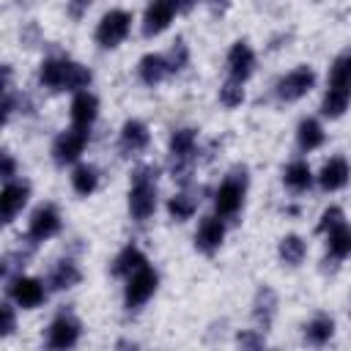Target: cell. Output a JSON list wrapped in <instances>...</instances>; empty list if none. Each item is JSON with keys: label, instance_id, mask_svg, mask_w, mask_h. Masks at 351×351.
<instances>
[{"label": "cell", "instance_id": "obj_31", "mask_svg": "<svg viewBox=\"0 0 351 351\" xmlns=\"http://www.w3.org/2000/svg\"><path fill=\"white\" fill-rule=\"evenodd\" d=\"M244 82H239V80H228L222 88H219V101L225 104V107H239L241 101H244V88H241Z\"/></svg>", "mask_w": 351, "mask_h": 351}, {"label": "cell", "instance_id": "obj_33", "mask_svg": "<svg viewBox=\"0 0 351 351\" xmlns=\"http://www.w3.org/2000/svg\"><path fill=\"white\" fill-rule=\"evenodd\" d=\"M14 329H16V313H14V304H11V302H3V304H0V337L14 335Z\"/></svg>", "mask_w": 351, "mask_h": 351}, {"label": "cell", "instance_id": "obj_8", "mask_svg": "<svg viewBox=\"0 0 351 351\" xmlns=\"http://www.w3.org/2000/svg\"><path fill=\"white\" fill-rule=\"evenodd\" d=\"M195 148H197V132L184 126V129H176L170 134V159H173V173H186V167L192 165L195 159Z\"/></svg>", "mask_w": 351, "mask_h": 351}, {"label": "cell", "instance_id": "obj_27", "mask_svg": "<svg viewBox=\"0 0 351 351\" xmlns=\"http://www.w3.org/2000/svg\"><path fill=\"white\" fill-rule=\"evenodd\" d=\"M277 252H280V261H282V263H288V266H299V263L304 261L307 244H304V239H302V236L288 233V236H282V239H280Z\"/></svg>", "mask_w": 351, "mask_h": 351}, {"label": "cell", "instance_id": "obj_17", "mask_svg": "<svg viewBox=\"0 0 351 351\" xmlns=\"http://www.w3.org/2000/svg\"><path fill=\"white\" fill-rule=\"evenodd\" d=\"M69 63L71 60H63V58H44L38 66V82L49 90H66Z\"/></svg>", "mask_w": 351, "mask_h": 351}, {"label": "cell", "instance_id": "obj_21", "mask_svg": "<svg viewBox=\"0 0 351 351\" xmlns=\"http://www.w3.org/2000/svg\"><path fill=\"white\" fill-rule=\"evenodd\" d=\"M274 307H277V296L269 285H261L258 288V296H255V304H252V318L258 324L261 332H266L271 326V318H274Z\"/></svg>", "mask_w": 351, "mask_h": 351}, {"label": "cell", "instance_id": "obj_4", "mask_svg": "<svg viewBox=\"0 0 351 351\" xmlns=\"http://www.w3.org/2000/svg\"><path fill=\"white\" fill-rule=\"evenodd\" d=\"M244 189H247V176L244 170H233L222 184L219 189L214 192V211L217 217H236L241 203H244Z\"/></svg>", "mask_w": 351, "mask_h": 351}, {"label": "cell", "instance_id": "obj_15", "mask_svg": "<svg viewBox=\"0 0 351 351\" xmlns=\"http://www.w3.org/2000/svg\"><path fill=\"white\" fill-rule=\"evenodd\" d=\"M255 69V52L247 41H236L228 52V71H230V80H239L244 82Z\"/></svg>", "mask_w": 351, "mask_h": 351}, {"label": "cell", "instance_id": "obj_22", "mask_svg": "<svg viewBox=\"0 0 351 351\" xmlns=\"http://www.w3.org/2000/svg\"><path fill=\"white\" fill-rule=\"evenodd\" d=\"M82 280V271L74 261H58L55 269L49 271V288L52 291H69Z\"/></svg>", "mask_w": 351, "mask_h": 351}, {"label": "cell", "instance_id": "obj_30", "mask_svg": "<svg viewBox=\"0 0 351 351\" xmlns=\"http://www.w3.org/2000/svg\"><path fill=\"white\" fill-rule=\"evenodd\" d=\"M195 208H197V200H195L192 195H186V192L173 195V197H170V203H167V214H170L176 222L189 219V217L195 214Z\"/></svg>", "mask_w": 351, "mask_h": 351}, {"label": "cell", "instance_id": "obj_26", "mask_svg": "<svg viewBox=\"0 0 351 351\" xmlns=\"http://www.w3.org/2000/svg\"><path fill=\"white\" fill-rule=\"evenodd\" d=\"M296 143H299V151H315L321 143H324V126L315 121V118H304L296 129Z\"/></svg>", "mask_w": 351, "mask_h": 351}, {"label": "cell", "instance_id": "obj_36", "mask_svg": "<svg viewBox=\"0 0 351 351\" xmlns=\"http://www.w3.org/2000/svg\"><path fill=\"white\" fill-rule=\"evenodd\" d=\"M239 346H250V348H258V346H263V335H252V332H244V335H239Z\"/></svg>", "mask_w": 351, "mask_h": 351}, {"label": "cell", "instance_id": "obj_11", "mask_svg": "<svg viewBox=\"0 0 351 351\" xmlns=\"http://www.w3.org/2000/svg\"><path fill=\"white\" fill-rule=\"evenodd\" d=\"M80 321L71 313H60L55 315V321L47 329V346L49 348H74L80 340Z\"/></svg>", "mask_w": 351, "mask_h": 351}, {"label": "cell", "instance_id": "obj_14", "mask_svg": "<svg viewBox=\"0 0 351 351\" xmlns=\"http://www.w3.org/2000/svg\"><path fill=\"white\" fill-rule=\"evenodd\" d=\"M225 241V225L219 217H203L195 233V247L203 255H214L219 250V244Z\"/></svg>", "mask_w": 351, "mask_h": 351}, {"label": "cell", "instance_id": "obj_5", "mask_svg": "<svg viewBox=\"0 0 351 351\" xmlns=\"http://www.w3.org/2000/svg\"><path fill=\"white\" fill-rule=\"evenodd\" d=\"M129 30H132V14L123 8H112L96 25V44L104 49H112L129 36Z\"/></svg>", "mask_w": 351, "mask_h": 351}, {"label": "cell", "instance_id": "obj_20", "mask_svg": "<svg viewBox=\"0 0 351 351\" xmlns=\"http://www.w3.org/2000/svg\"><path fill=\"white\" fill-rule=\"evenodd\" d=\"M137 74L145 85H159L167 74H170V66H167V58L165 55H156V52H148L140 58V66H137Z\"/></svg>", "mask_w": 351, "mask_h": 351}, {"label": "cell", "instance_id": "obj_25", "mask_svg": "<svg viewBox=\"0 0 351 351\" xmlns=\"http://www.w3.org/2000/svg\"><path fill=\"white\" fill-rule=\"evenodd\" d=\"M282 181H285V186H288L291 192H307L310 184H313V170H310L307 162L296 159V162H291V165L282 170Z\"/></svg>", "mask_w": 351, "mask_h": 351}, {"label": "cell", "instance_id": "obj_1", "mask_svg": "<svg viewBox=\"0 0 351 351\" xmlns=\"http://www.w3.org/2000/svg\"><path fill=\"white\" fill-rule=\"evenodd\" d=\"M351 104V55H340L329 71V88L321 101L326 118H340Z\"/></svg>", "mask_w": 351, "mask_h": 351}, {"label": "cell", "instance_id": "obj_28", "mask_svg": "<svg viewBox=\"0 0 351 351\" xmlns=\"http://www.w3.org/2000/svg\"><path fill=\"white\" fill-rule=\"evenodd\" d=\"M71 186H74V192L82 195V197L93 195L96 186H99V170H96L93 165H77L74 173H71Z\"/></svg>", "mask_w": 351, "mask_h": 351}, {"label": "cell", "instance_id": "obj_10", "mask_svg": "<svg viewBox=\"0 0 351 351\" xmlns=\"http://www.w3.org/2000/svg\"><path fill=\"white\" fill-rule=\"evenodd\" d=\"M8 296H11V302H14L16 307H22V310H33V307H38V304L44 302L47 291H44L41 280L16 274V277H11V282H8Z\"/></svg>", "mask_w": 351, "mask_h": 351}, {"label": "cell", "instance_id": "obj_34", "mask_svg": "<svg viewBox=\"0 0 351 351\" xmlns=\"http://www.w3.org/2000/svg\"><path fill=\"white\" fill-rule=\"evenodd\" d=\"M186 60H189V49H186V44H184V41H176V47H173L170 55H167V66H170V71H181V69L186 66Z\"/></svg>", "mask_w": 351, "mask_h": 351}, {"label": "cell", "instance_id": "obj_37", "mask_svg": "<svg viewBox=\"0 0 351 351\" xmlns=\"http://www.w3.org/2000/svg\"><path fill=\"white\" fill-rule=\"evenodd\" d=\"M208 5H211V11H217V14H222L228 5H230V0H206Z\"/></svg>", "mask_w": 351, "mask_h": 351}, {"label": "cell", "instance_id": "obj_32", "mask_svg": "<svg viewBox=\"0 0 351 351\" xmlns=\"http://www.w3.org/2000/svg\"><path fill=\"white\" fill-rule=\"evenodd\" d=\"M340 222H346L343 208H340V206H329V208L321 214V222L315 225V230H318V233H329V230H332V228H337Z\"/></svg>", "mask_w": 351, "mask_h": 351}, {"label": "cell", "instance_id": "obj_9", "mask_svg": "<svg viewBox=\"0 0 351 351\" xmlns=\"http://www.w3.org/2000/svg\"><path fill=\"white\" fill-rule=\"evenodd\" d=\"M58 230H60V214H58V208L52 203H44L30 214V222H27L30 244H41V241L52 239Z\"/></svg>", "mask_w": 351, "mask_h": 351}, {"label": "cell", "instance_id": "obj_2", "mask_svg": "<svg viewBox=\"0 0 351 351\" xmlns=\"http://www.w3.org/2000/svg\"><path fill=\"white\" fill-rule=\"evenodd\" d=\"M156 176L159 170L154 165H143L132 173L129 186V214L137 222H145L156 211Z\"/></svg>", "mask_w": 351, "mask_h": 351}, {"label": "cell", "instance_id": "obj_35", "mask_svg": "<svg viewBox=\"0 0 351 351\" xmlns=\"http://www.w3.org/2000/svg\"><path fill=\"white\" fill-rule=\"evenodd\" d=\"M0 176H3L5 181H14V176H16V162H14L11 154H3V170H0Z\"/></svg>", "mask_w": 351, "mask_h": 351}, {"label": "cell", "instance_id": "obj_16", "mask_svg": "<svg viewBox=\"0 0 351 351\" xmlns=\"http://www.w3.org/2000/svg\"><path fill=\"white\" fill-rule=\"evenodd\" d=\"M348 178H351V167H348V162L343 156H332L329 162H324V167L318 173V184H321L324 192L343 189L348 184Z\"/></svg>", "mask_w": 351, "mask_h": 351}, {"label": "cell", "instance_id": "obj_3", "mask_svg": "<svg viewBox=\"0 0 351 351\" xmlns=\"http://www.w3.org/2000/svg\"><path fill=\"white\" fill-rule=\"evenodd\" d=\"M156 285H159V274L145 263L140 266L134 274L126 277V288H123V307L126 310H140L154 293H156Z\"/></svg>", "mask_w": 351, "mask_h": 351}, {"label": "cell", "instance_id": "obj_18", "mask_svg": "<svg viewBox=\"0 0 351 351\" xmlns=\"http://www.w3.org/2000/svg\"><path fill=\"white\" fill-rule=\"evenodd\" d=\"M96 115H99V99L90 90H80L71 101V123L80 129H90Z\"/></svg>", "mask_w": 351, "mask_h": 351}, {"label": "cell", "instance_id": "obj_38", "mask_svg": "<svg viewBox=\"0 0 351 351\" xmlns=\"http://www.w3.org/2000/svg\"><path fill=\"white\" fill-rule=\"evenodd\" d=\"M170 3L176 5V11H186V8H192L195 0H170Z\"/></svg>", "mask_w": 351, "mask_h": 351}, {"label": "cell", "instance_id": "obj_12", "mask_svg": "<svg viewBox=\"0 0 351 351\" xmlns=\"http://www.w3.org/2000/svg\"><path fill=\"white\" fill-rule=\"evenodd\" d=\"M30 197V184L27 181H5L3 192H0V211H3V222L11 225L16 219V214L25 208Z\"/></svg>", "mask_w": 351, "mask_h": 351}, {"label": "cell", "instance_id": "obj_13", "mask_svg": "<svg viewBox=\"0 0 351 351\" xmlns=\"http://www.w3.org/2000/svg\"><path fill=\"white\" fill-rule=\"evenodd\" d=\"M173 16H176V5L170 0H151L143 14V36L151 38V36L165 33L170 27Z\"/></svg>", "mask_w": 351, "mask_h": 351}, {"label": "cell", "instance_id": "obj_23", "mask_svg": "<svg viewBox=\"0 0 351 351\" xmlns=\"http://www.w3.org/2000/svg\"><path fill=\"white\" fill-rule=\"evenodd\" d=\"M148 263V258L143 255V250L140 247H134V244H129V247H123L121 252H118V258L112 261V274L115 277H129V274H134L140 266H145Z\"/></svg>", "mask_w": 351, "mask_h": 351}, {"label": "cell", "instance_id": "obj_29", "mask_svg": "<svg viewBox=\"0 0 351 351\" xmlns=\"http://www.w3.org/2000/svg\"><path fill=\"white\" fill-rule=\"evenodd\" d=\"M332 335H335V321H332L329 315H315V318L304 326V340H307L310 346H324V343L332 340Z\"/></svg>", "mask_w": 351, "mask_h": 351}, {"label": "cell", "instance_id": "obj_7", "mask_svg": "<svg viewBox=\"0 0 351 351\" xmlns=\"http://www.w3.org/2000/svg\"><path fill=\"white\" fill-rule=\"evenodd\" d=\"M313 85H315V71L310 66H299V69H293L277 80V99L280 101H296V99L307 96L313 90Z\"/></svg>", "mask_w": 351, "mask_h": 351}, {"label": "cell", "instance_id": "obj_19", "mask_svg": "<svg viewBox=\"0 0 351 351\" xmlns=\"http://www.w3.org/2000/svg\"><path fill=\"white\" fill-rule=\"evenodd\" d=\"M148 140H151V134H148V126L143 123V121H126L123 126H121V151L123 154H137V151H143L145 145H148Z\"/></svg>", "mask_w": 351, "mask_h": 351}, {"label": "cell", "instance_id": "obj_24", "mask_svg": "<svg viewBox=\"0 0 351 351\" xmlns=\"http://www.w3.org/2000/svg\"><path fill=\"white\" fill-rule=\"evenodd\" d=\"M326 252L332 261H343L351 255V225L340 222L326 233Z\"/></svg>", "mask_w": 351, "mask_h": 351}, {"label": "cell", "instance_id": "obj_6", "mask_svg": "<svg viewBox=\"0 0 351 351\" xmlns=\"http://www.w3.org/2000/svg\"><path fill=\"white\" fill-rule=\"evenodd\" d=\"M85 145H88V129L74 126L69 132H60L55 137V143H52V159H55V165L66 167V165L77 162L80 154L85 151Z\"/></svg>", "mask_w": 351, "mask_h": 351}, {"label": "cell", "instance_id": "obj_39", "mask_svg": "<svg viewBox=\"0 0 351 351\" xmlns=\"http://www.w3.org/2000/svg\"><path fill=\"white\" fill-rule=\"evenodd\" d=\"M74 3V8H85V5H90L93 0H71Z\"/></svg>", "mask_w": 351, "mask_h": 351}]
</instances>
